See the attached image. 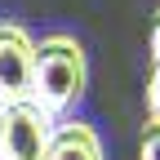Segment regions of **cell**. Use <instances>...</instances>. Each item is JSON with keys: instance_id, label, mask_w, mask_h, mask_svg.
I'll list each match as a JSON object with an SVG mask.
<instances>
[{"instance_id": "6da1fadb", "label": "cell", "mask_w": 160, "mask_h": 160, "mask_svg": "<svg viewBox=\"0 0 160 160\" xmlns=\"http://www.w3.org/2000/svg\"><path fill=\"white\" fill-rule=\"evenodd\" d=\"M89 89V53L71 31H53L36 45V71H31V102L62 120Z\"/></svg>"}, {"instance_id": "7a4b0ae2", "label": "cell", "mask_w": 160, "mask_h": 160, "mask_svg": "<svg viewBox=\"0 0 160 160\" xmlns=\"http://www.w3.org/2000/svg\"><path fill=\"white\" fill-rule=\"evenodd\" d=\"M58 120L36 102H18L0 111V160H45Z\"/></svg>"}, {"instance_id": "3957f363", "label": "cell", "mask_w": 160, "mask_h": 160, "mask_svg": "<svg viewBox=\"0 0 160 160\" xmlns=\"http://www.w3.org/2000/svg\"><path fill=\"white\" fill-rule=\"evenodd\" d=\"M31 71H36L31 31L18 22H0V111L31 102Z\"/></svg>"}, {"instance_id": "277c9868", "label": "cell", "mask_w": 160, "mask_h": 160, "mask_svg": "<svg viewBox=\"0 0 160 160\" xmlns=\"http://www.w3.org/2000/svg\"><path fill=\"white\" fill-rule=\"evenodd\" d=\"M45 160H102V138L93 125L85 120H67V125H53V142Z\"/></svg>"}, {"instance_id": "5b68a950", "label": "cell", "mask_w": 160, "mask_h": 160, "mask_svg": "<svg viewBox=\"0 0 160 160\" xmlns=\"http://www.w3.org/2000/svg\"><path fill=\"white\" fill-rule=\"evenodd\" d=\"M138 160H160V116H147L142 142H138Z\"/></svg>"}, {"instance_id": "8992f818", "label": "cell", "mask_w": 160, "mask_h": 160, "mask_svg": "<svg viewBox=\"0 0 160 160\" xmlns=\"http://www.w3.org/2000/svg\"><path fill=\"white\" fill-rule=\"evenodd\" d=\"M142 98H147V116H160V58H151V67H147V89H142Z\"/></svg>"}, {"instance_id": "52a82bcc", "label": "cell", "mask_w": 160, "mask_h": 160, "mask_svg": "<svg viewBox=\"0 0 160 160\" xmlns=\"http://www.w3.org/2000/svg\"><path fill=\"white\" fill-rule=\"evenodd\" d=\"M147 45H151V58H160V5H156V18H151V31H147Z\"/></svg>"}]
</instances>
